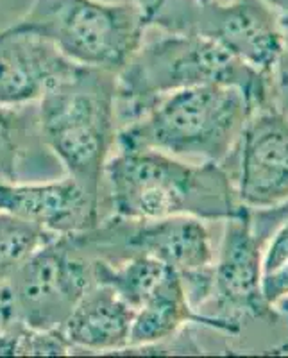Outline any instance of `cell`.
Returning a JSON list of instances; mask_svg holds the SVG:
<instances>
[{
  "mask_svg": "<svg viewBox=\"0 0 288 358\" xmlns=\"http://www.w3.org/2000/svg\"><path fill=\"white\" fill-rule=\"evenodd\" d=\"M102 217L131 220L192 215L227 220L249 208L236 199L222 163H197L150 149H115L106 162Z\"/></svg>",
  "mask_w": 288,
  "mask_h": 358,
  "instance_id": "obj_1",
  "label": "cell"
},
{
  "mask_svg": "<svg viewBox=\"0 0 288 358\" xmlns=\"http://www.w3.org/2000/svg\"><path fill=\"white\" fill-rule=\"evenodd\" d=\"M203 85L236 86L254 108L272 104L271 78L199 34L168 33L143 38L117 73L118 127L133 122L158 99Z\"/></svg>",
  "mask_w": 288,
  "mask_h": 358,
  "instance_id": "obj_2",
  "label": "cell"
},
{
  "mask_svg": "<svg viewBox=\"0 0 288 358\" xmlns=\"http://www.w3.org/2000/svg\"><path fill=\"white\" fill-rule=\"evenodd\" d=\"M36 117L41 142L66 176L101 197L117 147V73L78 65L41 95Z\"/></svg>",
  "mask_w": 288,
  "mask_h": 358,
  "instance_id": "obj_3",
  "label": "cell"
},
{
  "mask_svg": "<svg viewBox=\"0 0 288 358\" xmlns=\"http://www.w3.org/2000/svg\"><path fill=\"white\" fill-rule=\"evenodd\" d=\"M254 111L236 86L178 90L118 127L115 149H150L187 162L222 163Z\"/></svg>",
  "mask_w": 288,
  "mask_h": 358,
  "instance_id": "obj_4",
  "label": "cell"
},
{
  "mask_svg": "<svg viewBox=\"0 0 288 358\" xmlns=\"http://www.w3.org/2000/svg\"><path fill=\"white\" fill-rule=\"evenodd\" d=\"M9 29L50 41L75 65L118 73L149 25L131 0H33Z\"/></svg>",
  "mask_w": 288,
  "mask_h": 358,
  "instance_id": "obj_5",
  "label": "cell"
},
{
  "mask_svg": "<svg viewBox=\"0 0 288 358\" xmlns=\"http://www.w3.org/2000/svg\"><path fill=\"white\" fill-rule=\"evenodd\" d=\"M72 236L94 260L117 264L129 257L145 255L174 268L183 280L195 312L210 297L215 249L210 229L199 217L131 220L110 215L95 228Z\"/></svg>",
  "mask_w": 288,
  "mask_h": 358,
  "instance_id": "obj_6",
  "label": "cell"
},
{
  "mask_svg": "<svg viewBox=\"0 0 288 358\" xmlns=\"http://www.w3.org/2000/svg\"><path fill=\"white\" fill-rule=\"evenodd\" d=\"M94 283V258L72 235L56 236L0 285V330L57 331Z\"/></svg>",
  "mask_w": 288,
  "mask_h": 358,
  "instance_id": "obj_7",
  "label": "cell"
},
{
  "mask_svg": "<svg viewBox=\"0 0 288 358\" xmlns=\"http://www.w3.org/2000/svg\"><path fill=\"white\" fill-rule=\"evenodd\" d=\"M150 29L199 34L268 78L283 45L280 15L264 0H168Z\"/></svg>",
  "mask_w": 288,
  "mask_h": 358,
  "instance_id": "obj_8",
  "label": "cell"
},
{
  "mask_svg": "<svg viewBox=\"0 0 288 358\" xmlns=\"http://www.w3.org/2000/svg\"><path fill=\"white\" fill-rule=\"evenodd\" d=\"M222 242L213 264V283L203 313L206 326L236 334L245 315L264 317L272 306L261 294V249L251 224V210L224 220ZM203 305V306H204Z\"/></svg>",
  "mask_w": 288,
  "mask_h": 358,
  "instance_id": "obj_9",
  "label": "cell"
},
{
  "mask_svg": "<svg viewBox=\"0 0 288 358\" xmlns=\"http://www.w3.org/2000/svg\"><path fill=\"white\" fill-rule=\"evenodd\" d=\"M236 199L249 210H265L288 201V117L274 104L249 117L231 155L222 163Z\"/></svg>",
  "mask_w": 288,
  "mask_h": 358,
  "instance_id": "obj_10",
  "label": "cell"
},
{
  "mask_svg": "<svg viewBox=\"0 0 288 358\" xmlns=\"http://www.w3.org/2000/svg\"><path fill=\"white\" fill-rule=\"evenodd\" d=\"M0 210L54 236L88 231L104 219L101 197L70 176L43 183L0 181Z\"/></svg>",
  "mask_w": 288,
  "mask_h": 358,
  "instance_id": "obj_11",
  "label": "cell"
},
{
  "mask_svg": "<svg viewBox=\"0 0 288 358\" xmlns=\"http://www.w3.org/2000/svg\"><path fill=\"white\" fill-rule=\"evenodd\" d=\"M75 63L50 41L33 33L0 31V104L20 108L36 104L41 95L69 76Z\"/></svg>",
  "mask_w": 288,
  "mask_h": 358,
  "instance_id": "obj_12",
  "label": "cell"
},
{
  "mask_svg": "<svg viewBox=\"0 0 288 358\" xmlns=\"http://www.w3.org/2000/svg\"><path fill=\"white\" fill-rule=\"evenodd\" d=\"M134 312L115 289L95 281L57 331L70 351L122 353L129 346Z\"/></svg>",
  "mask_w": 288,
  "mask_h": 358,
  "instance_id": "obj_13",
  "label": "cell"
},
{
  "mask_svg": "<svg viewBox=\"0 0 288 358\" xmlns=\"http://www.w3.org/2000/svg\"><path fill=\"white\" fill-rule=\"evenodd\" d=\"M188 322L204 324V319L192 306L181 276L171 268L134 312L129 346L122 353L161 346L178 337Z\"/></svg>",
  "mask_w": 288,
  "mask_h": 358,
  "instance_id": "obj_14",
  "label": "cell"
},
{
  "mask_svg": "<svg viewBox=\"0 0 288 358\" xmlns=\"http://www.w3.org/2000/svg\"><path fill=\"white\" fill-rule=\"evenodd\" d=\"M171 267L145 255H136L117 264L94 260L95 281H102L129 303L134 310L145 301L149 294L159 285Z\"/></svg>",
  "mask_w": 288,
  "mask_h": 358,
  "instance_id": "obj_15",
  "label": "cell"
},
{
  "mask_svg": "<svg viewBox=\"0 0 288 358\" xmlns=\"http://www.w3.org/2000/svg\"><path fill=\"white\" fill-rule=\"evenodd\" d=\"M38 142H41V136L36 106L11 108L0 104V179L18 181L25 156Z\"/></svg>",
  "mask_w": 288,
  "mask_h": 358,
  "instance_id": "obj_16",
  "label": "cell"
},
{
  "mask_svg": "<svg viewBox=\"0 0 288 358\" xmlns=\"http://www.w3.org/2000/svg\"><path fill=\"white\" fill-rule=\"evenodd\" d=\"M56 236L13 213L0 210V285Z\"/></svg>",
  "mask_w": 288,
  "mask_h": 358,
  "instance_id": "obj_17",
  "label": "cell"
},
{
  "mask_svg": "<svg viewBox=\"0 0 288 358\" xmlns=\"http://www.w3.org/2000/svg\"><path fill=\"white\" fill-rule=\"evenodd\" d=\"M283 45L271 73L272 104L288 117V15H280Z\"/></svg>",
  "mask_w": 288,
  "mask_h": 358,
  "instance_id": "obj_18",
  "label": "cell"
},
{
  "mask_svg": "<svg viewBox=\"0 0 288 358\" xmlns=\"http://www.w3.org/2000/svg\"><path fill=\"white\" fill-rule=\"evenodd\" d=\"M285 220H288V201L265 210H251L252 231L261 245H265V242L274 235V231Z\"/></svg>",
  "mask_w": 288,
  "mask_h": 358,
  "instance_id": "obj_19",
  "label": "cell"
},
{
  "mask_svg": "<svg viewBox=\"0 0 288 358\" xmlns=\"http://www.w3.org/2000/svg\"><path fill=\"white\" fill-rule=\"evenodd\" d=\"M288 264V220L274 231L267 252L261 260V276Z\"/></svg>",
  "mask_w": 288,
  "mask_h": 358,
  "instance_id": "obj_20",
  "label": "cell"
},
{
  "mask_svg": "<svg viewBox=\"0 0 288 358\" xmlns=\"http://www.w3.org/2000/svg\"><path fill=\"white\" fill-rule=\"evenodd\" d=\"M261 294L271 306L288 297V264L261 276Z\"/></svg>",
  "mask_w": 288,
  "mask_h": 358,
  "instance_id": "obj_21",
  "label": "cell"
},
{
  "mask_svg": "<svg viewBox=\"0 0 288 358\" xmlns=\"http://www.w3.org/2000/svg\"><path fill=\"white\" fill-rule=\"evenodd\" d=\"M131 2H133V4L142 11L143 18H145L147 25H149L150 29L152 20L158 17V13L165 8V4L168 2V0H131Z\"/></svg>",
  "mask_w": 288,
  "mask_h": 358,
  "instance_id": "obj_22",
  "label": "cell"
},
{
  "mask_svg": "<svg viewBox=\"0 0 288 358\" xmlns=\"http://www.w3.org/2000/svg\"><path fill=\"white\" fill-rule=\"evenodd\" d=\"M278 15H288V0H264Z\"/></svg>",
  "mask_w": 288,
  "mask_h": 358,
  "instance_id": "obj_23",
  "label": "cell"
},
{
  "mask_svg": "<svg viewBox=\"0 0 288 358\" xmlns=\"http://www.w3.org/2000/svg\"><path fill=\"white\" fill-rule=\"evenodd\" d=\"M0 181H4V179H0Z\"/></svg>",
  "mask_w": 288,
  "mask_h": 358,
  "instance_id": "obj_24",
  "label": "cell"
}]
</instances>
